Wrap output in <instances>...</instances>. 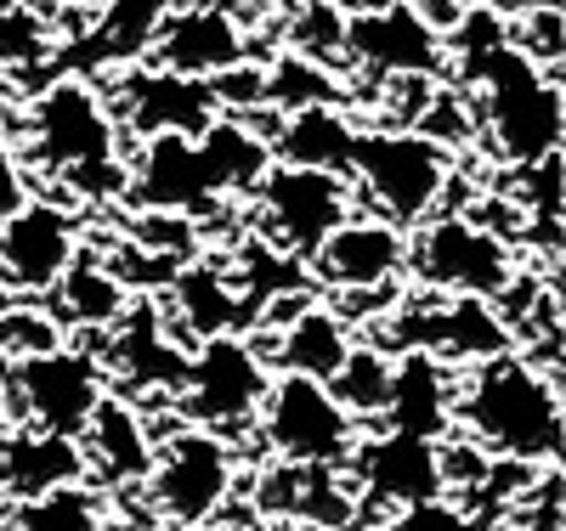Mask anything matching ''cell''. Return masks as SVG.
<instances>
[{"mask_svg":"<svg viewBox=\"0 0 566 531\" xmlns=\"http://www.w3.org/2000/svg\"><path fill=\"white\" fill-rule=\"evenodd\" d=\"M459 52L464 68L482 91V125L493 136V153L510 164H538L560 153L566 136V108H560V79L544 74L533 57H522L499 29L493 12H459Z\"/></svg>","mask_w":566,"mask_h":531,"instance_id":"obj_1","label":"cell"},{"mask_svg":"<svg viewBox=\"0 0 566 531\" xmlns=\"http://www.w3.org/2000/svg\"><path fill=\"white\" fill-rule=\"evenodd\" d=\"M266 164H272V148L261 130H250L244 119H210L199 136L165 130L142 141L136 170H125V192L142 210L193 221L227 192L255 187Z\"/></svg>","mask_w":566,"mask_h":531,"instance_id":"obj_2","label":"cell"},{"mask_svg":"<svg viewBox=\"0 0 566 531\" xmlns=\"http://www.w3.org/2000/svg\"><path fill=\"white\" fill-rule=\"evenodd\" d=\"M453 418L470 429L488 458L504 464H555L560 458V379L538 373L527 357L493 351L470 368L464 384H453Z\"/></svg>","mask_w":566,"mask_h":531,"instance_id":"obj_3","label":"cell"},{"mask_svg":"<svg viewBox=\"0 0 566 531\" xmlns=\"http://www.w3.org/2000/svg\"><path fill=\"white\" fill-rule=\"evenodd\" d=\"M29 153L40 170L63 176L80 199H119L125 164H119V114L91 79H52L29 103Z\"/></svg>","mask_w":566,"mask_h":531,"instance_id":"obj_4","label":"cell"},{"mask_svg":"<svg viewBox=\"0 0 566 531\" xmlns=\"http://www.w3.org/2000/svg\"><path fill=\"white\" fill-rule=\"evenodd\" d=\"M352 176L363 187V199L380 210V221L419 226L442 204L453 164H448V148H437L419 130H357Z\"/></svg>","mask_w":566,"mask_h":531,"instance_id":"obj_5","label":"cell"},{"mask_svg":"<svg viewBox=\"0 0 566 531\" xmlns=\"http://www.w3.org/2000/svg\"><path fill=\"white\" fill-rule=\"evenodd\" d=\"M261 436L266 447L295 464V469H328L352 458L357 447V418L335 402L323 379L306 373H277L261 396Z\"/></svg>","mask_w":566,"mask_h":531,"instance_id":"obj_6","label":"cell"},{"mask_svg":"<svg viewBox=\"0 0 566 531\" xmlns=\"http://www.w3.org/2000/svg\"><path fill=\"white\" fill-rule=\"evenodd\" d=\"M402 266H413L424 288H437V295H464V300H499L515 283L510 244L499 232L476 226L470 215L419 221V237H413Z\"/></svg>","mask_w":566,"mask_h":531,"instance_id":"obj_7","label":"cell"},{"mask_svg":"<svg viewBox=\"0 0 566 531\" xmlns=\"http://www.w3.org/2000/svg\"><path fill=\"white\" fill-rule=\"evenodd\" d=\"M266 357L239 340V333H216V340H199V351L187 357V373H181V418L199 424V429H232L261 413V396H266Z\"/></svg>","mask_w":566,"mask_h":531,"instance_id":"obj_8","label":"cell"},{"mask_svg":"<svg viewBox=\"0 0 566 531\" xmlns=\"http://www.w3.org/2000/svg\"><path fill=\"white\" fill-rule=\"evenodd\" d=\"M154 503L170 525H205L221 514V503L232 498V447L216 429L187 424L165 447H154V469H148Z\"/></svg>","mask_w":566,"mask_h":531,"instance_id":"obj_9","label":"cell"},{"mask_svg":"<svg viewBox=\"0 0 566 531\" xmlns=\"http://www.w3.org/2000/svg\"><path fill=\"white\" fill-rule=\"evenodd\" d=\"M255 204L277 249L295 261H312V249L352 215V187L346 176L328 170H301V164H266L255 181Z\"/></svg>","mask_w":566,"mask_h":531,"instance_id":"obj_10","label":"cell"},{"mask_svg":"<svg viewBox=\"0 0 566 531\" xmlns=\"http://www.w3.org/2000/svg\"><path fill=\"white\" fill-rule=\"evenodd\" d=\"M7 384H12L18 407L29 413V424L57 429V436H74V442H80V429L91 424V413H97L103 396H108L103 362L91 351H69V346L40 351V357H18L7 368Z\"/></svg>","mask_w":566,"mask_h":531,"instance_id":"obj_11","label":"cell"},{"mask_svg":"<svg viewBox=\"0 0 566 531\" xmlns=\"http://www.w3.org/2000/svg\"><path fill=\"white\" fill-rule=\"evenodd\" d=\"M346 52L363 68L391 74V79H431L448 63L442 29L413 0H397V7H380V12H352L346 18Z\"/></svg>","mask_w":566,"mask_h":531,"instance_id":"obj_12","label":"cell"},{"mask_svg":"<svg viewBox=\"0 0 566 531\" xmlns=\"http://www.w3.org/2000/svg\"><path fill=\"white\" fill-rule=\"evenodd\" d=\"M74 255H80V226L63 204L23 199L0 221V283L18 288V295H45Z\"/></svg>","mask_w":566,"mask_h":531,"instance_id":"obj_13","label":"cell"},{"mask_svg":"<svg viewBox=\"0 0 566 531\" xmlns=\"http://www.w3.org/2000/svg\"><path fill=\"white\" fill-rule=\"evenodd\" d=\"M148 57L165 74H187V79H216L227 68H239L250 57V40L239 18L221 12H193V7H170L159 12L154 34H148Z\"/></svg>","mask_w":566,"mask_h":531,"instance_id":"obj_14","label":"cell"},{"mask_svg":"<svg viewBox=\"0 0 566 531\" xmlns=\"http://www.w3.org/2000/svg\"><path fill=\"white\" fill-rule=\"evenodd\" d=\"M108 391L130 396V391H181L187 357L176 346V333H165V311L154 300H136L119 317V333L108 340Z\"/></svg>","mask_w":566,"mask_h":531,"instance_id":"obj_15","label":"cell"},{"mask_svg":"<svg viewBox=\"0 0 566 531\" xmlns=\"http://www.w3.org/2000/svg\"><path fill=\"white\" fill-rule=\"evenodd\" d=\"M408 261V237L402 226L368 215V221H340L335 232L312 249V272L328 283V288H346V295H363V288H380L402 272Z\"/></svg>","mask_w":566,"mask_h":531,"instance_id":"obj_16","label":"cell"},{"mask_svg":"<svg viewBox=\"0 0 566 531\" xmlns=\"http://www.w3.org/2000/svg\"><path fill=\"white\" fill-rule=\"evenodd\" d=\"M357 469H363V492L386 509H413V503H431L442 498V447L424 442V436H374L363 447H352Z\"/></svg>","mask_w":566,"mask_h":531,"instance_id":"obj_17","label":"cell"},{"mask_svg":"<svg viewBox=\"0 0 566 531\" xmlns=\"http://www.w3.org/2000/svg\"><path fill=\"white\" fill-rule=\"evenodd\" d=\"M85 475L91 469L74 436H57V429H40V424L0 436V492H12L18 503L57 487H80Z\"/></svg>","mask_w":566,"mask_h":531,"instance_id":"obj_18","label":"cell"},{"mask_svg":"<svg viewBox=\"0 0 566 531\" xmlns=\"http://www.w3.org/2000/svg\"><path fill=\"white\" fill-rule=\"evenodd\" d=\"M216 91L210 79H187V74H165V68H142L125 79V119L142 136H199L216 119Z\"/></svg>","mask_w":566,"mask_h":531,"instance_id":"obj_19","label":"cell"},{"mask_svg":"<svg viewBox=\"0 0 566 531\" xmlns=\"http://www.w3.org/2000/svg\"><path fill=\"white\" fill-rule=\"evenodd\" d=\"M386 429L397 436H424L442 442L453 424V373L442 368L437 351H408L391 362V396H386Z\"/></svg>","mask_w":566,"mask_h":531,"instance_id":"obj_20","label":"cell"},{"mask_svg":"<svg viewBox=\"0 0 566 531\" xmlns=\"http://www.w3.org/2000/svg\"><path fill=\"white\" fill-rule=\"evenodd\" d=\"M266 148L277 164H301V170H328V176H352V148H357V125L346 119L340 103H312L290 108L283 125L266 136Z\"/></svg>","mask_w":566,"mask_h":531,"instance_id":"obj_21","label":"cell"},{"mask_svg":"<svg viewBox=\"0 0 566 531\" xmlns=\"http://www.w3.org/2000/svg\"><path fill=\"white\" fill-rule=\"evenodd\" d=\"M80 453L85 469H97L108 480H142L154 469V436H148V418H142L125 396H103V407L91 413V424L80 429Z\"/></svg>","mask_w":566,"mask_h":531,"instance_id":"obj_22","label":"cell"},{"mask_svg":"<svg viewBox=\"0 0 566 531\" xmlns=\"http://www.w3.org/2000/svg\"><path fill=\"white\" fill-rule=\"evenodd\" d=\"M346 351H352L346 322L335 311H323V306H301L295 322L277 328V346H272V357H277L283 373H306V379H323V384L335 379V368L346 362Z\"/></svg>","mask_w":566,"mask_h":531,"instance_id":"obj_23","label":"cell"},{"mask_svg":"<svg viewBox=\"0 0 566 531\" xmlns=\"http://www.w3.org/2000/svg\"><path fill=\"white\" fill-rule=\"evenodd\" d=\"M165 288H170L176 317H181V328L193 333V340H216V333H232V328H239V317H244L239 295H232V283H227L216 266H205V261H181L176 277H170Z\"/></svg>","mask_w":566,"mask_h":531,"instance_id":"obj_24","label":"cell"},{"mask_svg":"<svg viewBox=\"0 0 566 531\" xmlns=\"http://www.w3.org/2000/svg\"><path fill=\"white\" fill-rule=\"evenodd\" d=\"M52 288H57L63 317L80 322V328H114V322L125 317V306H130V288H125V283L108 272V261H97V255H74Z\"/></svg>","mask_w":566,"mask_h":531,"instance_id":"obj_25","label":"cell"},{"mask_svg":"<svg viewBox=\"0 0 566 531\" xmlns=\"http://www.w3.org/2000/svg\"><path fill=\"white\" fill-rule=\"evenodd\" d=\"M328 391H335V402L352 418H380L386 396H391V357L374 351V346L346 351V362L335 368V379H328Z\"/></svg>","mask_w":566,"mask_h":531,"instance_id":"obj_26","label":"cell"},{"mask_svg":"<svg viewBox=\"0 0 566 531\" xmlns=\"http://www.w3.org/2000/svg\"><path fill=\"white\" fill-rule=\"evenodd\" d=\"M7 531H103V509L85 487H57V492L23 498Z\"/></svg>","mask_w":566,"mask_h":531,"instance_id":"obj_27","label":"cell"},{"mask_svg":"<svg viewBox=\"0 0 566 531\" xmlns=\"http://www.w3.org/2000/svg\"><path fill=\"white\" fill-rule=\"evenodd\" d=\"M266 79V108H312V103H340V85L328 74V63H312V57H283L277 68H261Z\"/></svg>","mask_w":566,"mask_h":531,"instance_id":"obj_28","label":"cell"},{"mask_svg":"<svg viewBox=\"0 0 566 531\" xmlns=\"http://www.w3.org/2000/svg\"><path fill=\"white\" fill-rule=\"evenodd\" d=\"M290 45H295V57L335 63L346 52V12L335 7V0H306L295 29H290Z\"/></svg>","mask_w":566,"mask_h":531,"instance_id":"obj_29","label":"cell"},{"mask_svg":"<svg viewBox=\"0 0 566 531\" xmlns=\"http://www.w3.org/2000/svg\"><path fill=\"white\" fill-rule=\"evenodd\" d=\"M522 176H527V204L522 210H527L533 232L549 237V255H560V181H566L560 153H549L538 164H522Z\"/></svg>","mask_w":566,"mask_h":531,"instance_id":"obj_30","label":"cell"},{"mask_svg":"<svg viewBox=\"0 0 566 531\" xmlns=\"http://www.w3.org/2000/svg\"><path fill=\"white\" fill-rule=\"evenodd\" d=\"M63 346V328L34 311V306H12V311H0V351H7L12 362L18 357H40V351H57Z\"/></svg>","mask_w":566,"mask_h":531,"instance_id":"obj_31","label":"cell"},{"mask_svg":"<svg viewBox=\"0 0 566 531\" xmlns=\"http://www.w3.org/2000/svg\"><path fill=\"white\" fill-rule=\"evenodd\" d=\"M522 57H533L544 74H560V7H538L522 12V34L510 40Z\"/></svg>","mask_w":566,"mask_h":531,"instance_id":"obj_32","label":"cell"},{"mask_svg":"<svg viewBox=\"0 0 566 531\" xmlns=\"http://www.w3.org/2000/svg\"><path fill=\"white\" fill-rule=\"evenodd\" d=\"M40 52H45L40 18L23 12V7H7V12H0V63H29V57H40Z\"/></svg>","mask_w":566,"mask_h":531,"instance_id":"obj_33","label":"cell"},{"mask_svg":"<svg viewBox=\"0 0 566 531\" xmlns=\"http://www.w3.org/2000/svg\"><path fill=\"white\" fill-rule=\"evenodd\" d=\"M391 531H476L459 509H448L442 498H431V503H413V509H402V520L391 525Z\"/></svg>","mask_w":566,"mask_h":531,"instance_id":"obj_34","label":"cell"},{"mask_svg":"<svg viewBox=\"0 0 566 531\" xmlns=\"http://www.w3.org/2000/svg\"><path fill=\"white\" fill-rule=\"evenodd\" d=\"M29 199V176H23V159L12 153L7 130H0V221H7L18 204Z\"/></svg>","mask_w":566,"mask_h":531,"instance_id":"obj_35","label":"cell"},{"mask_svg":"<svg viewBox=\"0 0 566 531\" xmlns=\"http://www.w3.org/2000/svg\"><path fill=\"white\" fill-rule=\"evenodd\" d=\"M170 7H193V12H221V18H244L261 0H170Z\"/></svg>","mask_w":566,"mask_h":531,"instance_id":"obj_36","label":"cell"},{"mask_svg":"<svg viewBox=\"0 0 566 531\" xmlns=\"http://www.w3.org/2000/svg\"><path fill=\"white\" fill-rule=\"evenodd\" d=\"M12 429V384H7V362H0V436Z\"/></svg>","mask_w":566,"mask_h":531,"instance_id":"obj_37","label":"cell"},{"mask_svg":"<svg viewBox=\"0 0 566 531\" xmlns=\"http://www.w3.org/2000/svg\"><path fill=\"white\" fill-rule=\"evenodd\" d=\"M352 12H380V7H397V0H346Z\"/></svg>","mask_w":566,"mask_h":531,"instance_id":"obj_38","label":"cell"},{"mask_svg":"<svg viewBox=\"0 0 566 531\" xmlns=\"http://www.w3.org/2000/svg\"><path fill=\"white\" fill-rule=\"evenodd\" d=\"M510 7H522V12H538V7H560V0H510Z\"/></svg>","mask_w":566,"mask_h":531,"instance_id":"obj_39","label":"cell"},{"mask_svg":"<svg viewBox=\"0 0 566 531\" xmlns=\"http://www.w3.org/2000/svg\"><path fill=\"white\" fill-rule=\"evenodd\" d=\"M7 7H29V0H0V12H7Z\"/></svg>","mask_w":566,"mask_h":531,"instance_id":"obj_40","label":"cell"},{"mask_svg":"<svg viewBox=\"0 0 566 531\" xmlns=\"http://www.w3.org/2000/svg\"><path fill=\"white\" fill-rule=\"evenodd\" d=\"M63 7H80V0H63Z\"/></svg>","mask_w":566,"mask_h":531,"instance_id":"obj_41","label":"cell"},{"mask_svg":"<svg viewBox=\"0 0 566 531\" xmlns=\"http://www.w3.org/2000/svg\"><path fill=\"white\" fill-rule=\"evenodd\" d=\"M0 531H7V525H0Z\"/></svg>","mask_w":566,"mask_h":531,"instance_id":"obj_42","label":"cell"}]
</instances>
